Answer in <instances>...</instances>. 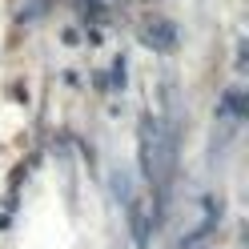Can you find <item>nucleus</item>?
Instances as JSON below:
<instances>
[{
	"mask_svg": "<svg viewBox=\"0 0 249 249\" xmlns=\"http://www.w3.org/2000/svg\"><path fill=\"white\" fill-rule=\"evenodd\" d=\"M145 44H157V49H173V28H169L165 20H157V24H149L145 28Z\"/></svg>",
	"mask_w": 249,
	"mask_h": 249,
	"instance_id": "nucleus-1",
	"label": "nucleus"
},
{
	"mask_svg": "<svg viewBox=\"0 0 249 249\" xmlns=\"http://www.w3.org/2000/svg\"><path fill=\"white\" fill-rule=\"evenodd\" d=\"M133 233H137V241H141V249H149V229H145V213L141 209H133Z\"/></svg>",
	"mask_w": 249,
	"mask_h": 249,
	"instance_id": "nucleus-2",
	"label": "nucleus"
}]
</instances>
